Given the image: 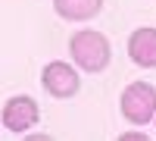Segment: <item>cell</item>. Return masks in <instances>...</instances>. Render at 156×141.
I'll list each match as a JSON object with an SVG mask.
<instances>
[{
    "label": "cell",
    "instance_id": "6da1fadb",
    "mask_svg": "<svg viewBox=\"0 0 156 141\" xmlns=\"http://www.w3.org/2000/svg\"><path fill=\"white\" fill-rule=\"evenodd\" d=\"M69 57L78 66V72L97 75L112 63V44L97 28H78L69 35Z\"/></svg>",
    "mask_w": 156,
    "mask_h": 141
},
{
    "label": "cell",
    "instance_id": "5b68a950",
    "mask_svg": "<svg viewBox=\"0 0 156 141\" xmlns=\"http://www.w3.org/2000/svg\"><path fill=\"white\" fill-rule=\"evenodd\" d=\"M128 57L140 69H156V28L140 25L128 35Z\"/></svg>",
    "mask_w": 156,
    "mask_h": 141
},
{
    "label": "cell",
    "instance_id": "277c9868",
    "mask_svg": "<svg viewBox=\"0 0 156 141\" xmlns=\"http://www.w3.org/2000/svg\"><path fill=\"white\" fill-rule=\"evenodd\" d=\"M37 122H41V107H37V100L28 97V94L9 97L3 104V110H0V125H3L6 132H12V135L31 132Z\"/></svg>",
    "mask_w": 156,
    "mask_h": 141
},
{
    "label": "cell",
    "instance_id": "ba28073f",
    "mask_svg": "<svg viewBox=\"0 0 156 141\" xmlns=\"http://www.w3.org/2000/svg\"><path fill=\"white\" fill-rule=\"evenodd\" d=\"M153 125H156V116H153Z\"/></svg>",
    "mask_w": 156,
    "mask_h": 141
},
{
    "label": "cell",
    "instance_id": "52a82bcc",
    "mask_svg": "<svg viewBox=\"0 0 156 141\" xmlns=\"http://www.w3.org/2000/svg\"><path fill=\"white\" fill-rule=\"evenodd\" d=\"M122 141H147V135L144 132H125V135H119Z\"/></svg>",
    "mask_w": 156,
    "mask_h": 141
},
{
    "label": "cell",
    "instance_id": "8992f818",
    "mask_svg": "<svg viewBox=\"0 0 156 141\" xmlns=\"http://www.w3.org/2000/svg\"><path fill=\"white\" fill-rule=\"evenodd\" d=\"M103 9V0H53V13L66 22H90Z\"/></svg>",
    "mask_w": 156,
    "mask_h": 141
},
{
    "label": "cell",
    "instance_id": "7a4b0ae2",
    "mask_svg": "<svg viewBox=\"0 0 156 141\" xmlns=\"http://www.w3.org/2000/svg\"><path fill=\"white\" fill-rule=\"evenodd\" d=\"M119 110L128 125H150L156 116V88L150 82L125 85V91L119 97Z\"/></svg>",
    "mask_w": 156,
    "mask_h": 141
},
{
    "label": "cell",
    "instance_id": "3957f363",
    "mask_svg": "<svg viewBox=\"0 0 156 141\" xmlns=\"http://www.w3.org/2000/svg\"><path fill=\"white\" fill-rule=\"evenodd\" d=\"M41 85H44V91L53 100H69V97H75L81 91V72H78L75 63L50 60L41 69Z\"/></svg>",
    "mask_w": 156,
    "mask_h": 141
}]
</instances>
